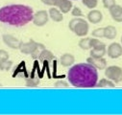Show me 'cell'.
<instances>
[{"label":"cell","instance_id":"6da1fadb","mask_svg":"<svg viewBox=\"0 0 122 115\" xmlns=\"http://www.w3.org/2000/svg\"><path fill=\"white\" fill-rule=\"evenodd\" d=\"M69 83L79 88H92L98 81L97 69L88 62L77 63L70 67L67 73Z\"/></svg>","mask_w":122,"mask_h":115},{"label":"cell","instance_id":"7a4b0ae2","mask_svg":"<svg viewBox=\"0 0 122 115\" xmlns=\"http://www.w3.org/2000/svg\"><path fill=\"white\" fill-rule=\"evenodd\" d=\"M33 9L22 4L8 5L0 8V22L15 27H22L33 20Z\"/></svg>","mask_w":122,"mask_h":115},{"label":"cell","instance_id":"3957f363","mask_svg":"<svg viewBox=\"0 0 122 115\" xmlns=\"http://www.w3.org/2000/svg\"><path fill=\"white\" fill-rule=\"evenodd\" d=\"M68 28L78 37H85L88 33V23L82 17H74L68 23Z\"/></svg>","mask_w":122,"mask_h":115},{"label":"cell","instance_id":"277c9868","mask_svg":"<svg viewBox=\"0 0 122 115\" xmlns=\"http://www.w3.org/2000/svg\"><path fill=\"white\" fill-rule=\"evenodd\" d=\"M43 49H45V46L42 43H39L34 39H30L28 42L22 44L20 52L25 55H31L34 60H38L41 52Z\"/></svg>","mask_w":122,"mask_h":115},{"label":"cell","instance_id":"5b68a950","mask_svg":"<svg viewBox=\"0 0 122 115\" xmlns=\"http://www.w3.org/2000/svg\"><path fill=\"white\" fill-rule=\"evenodd\" d=\"M105 77L112 81L114 83L122 81V67L117 65H111L105 68Z\"/></svg>","mask_w":122,"mask_h":115},{"label":"cell","instance_id":"8992f818","mask_svg":"<svg viewBox=\"0 0 122 115\" xmlns=\"http://www.w3.org/2000/svg\"><path fill=\"white\" fill-rule=\"evenodd\" d=\"M2 38H3L4 43L8 47H10L12 49H15V50H20V48L23 44L22 40L18 39L17 38L14 37L12 35H3Z\"/></svg>","mask_w":122,"mask_h":115},{"label":"cell","instance_id":"52a82bcc","mask_svg":"<svg viewBox=\"0 0 122 115\" xmlns=\"http://www.w3.org/2000/svg\"><path fill=\"white\" fill-rule=\"evenodd\" d=\"M48 19H49V14L46 11L41 10V11H38L34 14V17H33L32 21L36 26L42 27L48 22Z\"/></svg>","mask_w":122,"mask_h":115},{"label":"cell","instance_id":"ba28073f","mask_svg":"<svg viewBox=\"0 0 122 115\" xmlns=\"http://www.w3.org/2000/svg\"><path fill=\"white\" fill-rule=\"evenodd\" d=\"M107 55L111 59H118L122 56V45L118 42L111 43L107 48Z\"/></svg>","mask_w":122,"mask_h":115},{"label":"cell","instance_id":"9c48e42d","mask_svg":"<svg viewBox=\"0 0 122 115\" xmlns=\"http://www.w3.org/2000/svg\"><path fill=\"white\" fill-rule=\"evenodd\" d=\"M86 62L90 63L91 65H93L96 69L103 70L107 67V61L104 58H92L89 57L86 59Z\"/></svg>","mask_w":122,"mask_h":115},{"label":"cell","instance_id":"30bf717a","mask_svg":"<svg viewBox=\"0 0 122 115\" xmlns=\"http://www.w3.org/2000/svg\"><path fill=\"white\" fill-rule=\"evenodd\" d=\"M107 54V47L106 45L101 42L99 45L90 49V57L92 58H104V56Z\"/></svg>","mask_w":122,"mask_h":115},{"label":"cell","instance_id":"8fae6325","mask_svg":"<svg viewBox=\"0 0 122 115\" xmlns=\"http://www.w3.org/2000/svg\"><path fill=\"white\" fill-rule=\"evenodd\" d=\"M110 15L115 22H122V6L120 5H114L112 8L109 9Z\"/></svg>","mask_w":122,"mask_h":115},{"label":"cell","instance_id":"7c38bea8","mask_svg":"<svg viewBox=\"0 0 122 115\" xmlns=\"http://www.w3.org/2000/svg\"><path fill=\"white\" fill-rule=\"evenodd\" d=\"M88 22H90L91 24H98L102 21L103 19V14L100 11L98 10H91L86 16Z\"/></svg>","mask_w":122,"mask_h":115},{"label":"cell","instance_id":"4fadbf2b","mask_svg":"<svg viewBox=\"0 0 122 115\" xmlns=\"http://www.w3.org/2000/svg\"><path fill=\"white\" fill-rule=\"evenodd\" d=\"M74 62H75V58L70 53H66V54L62 55V57H61V59H60V63L64 67L72 66Z\"/></svg>","mask_w":122,"mask_h":115},{"label":"cell","instance_id":"5bb4252c","mask_svg":"<svg viewBox=\"0 0 122 115\" xmlns=\"http://www.w3.org/2000/svg\"><path fill=\"white\" fill-rule=\"evenodd\" d=\"M48 14H49V17L55 22H61L64 19L63 13L59 9H57V7H52L51 9H49Z\"/></svg>","mask_w":122,"mask_h":115},{"label":"cell","instance_id":"9a60e30c","mask_svg":"<svg viewBox=\"0 0 122 115\" xmlns=\"http://www.w3.org/2000/svg\"><path fill=\"white\" fill-rule=\"evenodd\" d=\"M117 36L116 28L112 25H108L104 27V38L107 39H114Z\"/></svg>","mask_w":122,"mask_h":115},{"label":"cell","instance_id":"2e32d148","mask_svg":"<svg viewBox=\"0 0 122 115\" xmlns=\"http://www.w3.org/2000/svg\"><path fill=\"white\" fill-rule=\"evenodd\" d=\"M38 60L41 62H52L53 60H55V56L51 51H49L47 49H43L41 52Z\"/></svg>","mask_w":122,"mask_h":115},{"label":"cell","instance_id":"e0dca14e","mask_svg":"<svg viewBox=\"0 0 122 115\" xmlns=\"http://www.w3.org/2000/svg\"><path fill=\"white\" fill-rule=\"evenodd\" d=\"M96 87H99V88H113V87H115V84L112 81L109 80L108 78H104V79H101L100 81H97Z\"/></svg>","mask_w":122,"mask_h":115},{"label":"cell","instance_id":"ac0fdd59","mask_svg":"<svg viewBox=\"0 0 122 115\" xmlns=\"http://www.w3.org/2000/svg\"><path fill=\"white\" fill-rule=\"evenodd\" d=\"M72 8H73V5H72L71 0H62V2H61V4L58 7V9L63 14L69 13L72 10Z\"/></svg>","mask_w":122,"mask_h":115},{"label":"cell","instance_id":"d6986e66","mask_svg":"<svg viewBox=\"0 0 122 115\" xmlns=\"http://www.w3.org/2000/svg\"><path fill=\"white\" fill-rule=\"evenodd\" d=\"M78 45L83 50H89V49H91V47H90V38H84L80 39L79 42H78Z\"/></svg>","mask_w":122,"mask_h":115},{"label":"cell","instance_id":"ffe728a7","mask_svg":"<svg viewBox=\"0 0 122 115\" xmlns=\"http://www.w3.org/2000/svg\"><path fill=\"white\" fill-rule=\"evenodd\" d=\"M13 66V62L9 59L0 61V70L1 71H9Z\"/></svg>","mask_w":122,"mask_h":115},{"label":"cell","instance_id":"44dd1931","mask_svg":"<svg viewBox=\"0 0 122 115\" xmlns=\"http://www.w3.org/2000/svg\"><path fill=\"white\" fill-rule=\"evenodd\" d=\"M82 3L84 6H86L87 9L93 10L98 5V0H82Z\"/></svg>","mask_w":122,"mask_h":115},{"label":"cell","instance_id":"7402d4cb","mask_svg":"<svg viewBox=\"0 0 122 115\" xmlns=\"http://www.w3.org/2000/svg\"><path fill=\"white\" fill-rule=\"evenodd\" d=\"M40 83V80L38 78H29L26 80V86L29 87H36Z\"/></svg>","mask_w":122,"mask_h":115},{"label":"cell","instance_id":"603a6c76","mask_svg":"<svg viewBox=\"0 0 122 115\" xmlns=\"http://www.w3.org/2000/svg\"><path fill=\"white\" fill-rule=\"evenodd\" d=\"M41 1L47 6H52V7H59V5L62 2V0H41Z\"/></svg>","mask_w":122,"mask_h":115},{"label":"cell","instance_id":"cb8c5ba5","mask_svg":"<svg viewBox=\"0 0 122 115\" xmlns=\"http://www.w3.org/2000/svg\"><path fill=\"white\" fill-rule=\"evenodd\" d=\"M93 38H104V28H97L91 32Z\"/></svg>","mask_w":122,"mask_h":115},{"label":"cell","instance_id":"d4e9b609","mask_svg":"<svg viewBox=\"0 0 122 115\" xmlns=\"http://www.w3.org/2000/svg\"><path fill=\"white\" fill-rule=\"evenodd\" d=\"M71 14L75 17H82L84 14H83V12L81 11V9L79 7H73L72 10H71Z\"/></svg>","mask_w":122,"mask_h":115},{"label":"cell","instance_id":"484cf974","mask_svg":"<svg viewBox=\"0 0 122 115\" xmlns=\"http://www.w3.org/2000/svg\"><path fill=\"white\" fill-rule=\"evenodd\" d=\"M102 2H103V6H104V8H106V9H108V10L116 4L115 0H103Z\"/></svg>","mask_w":122,"mask_h":115},{"label":"cell","instance_id":"4316f807","mask_svg":"<svg viewBox=\"0 0 122 115\" xmlns=\"http://www.w3.org/2000/svg\"><path fill=\"white\" fill-rule=\"evenodd\" d=\"M54 86L55 87H68V82H66V81H63V80H60V81H57L55 83H54Z\"/></svg>","mask_w":122,"mask_h":115},{"label":"cell","instance_id":"83f0119b","mask_svg":"<svg viewBox=\"0 0 122 115\" xmlns=\"http://www.w3.org/2000/svg\"><path fill=\"white\" fill-rule=\"evenodd\" d=\"M9 59V53L5 50H2V49H0V61H2V60H7Z\"/></svg>","mask_w":122,"mask_h":115},{"label":"cell","instance_id":"f1b7e54d","mask_svg":"<svg viewBox=\"0 0 122 115\" xmlns=\"http://www.w3.org/2000/svg\"><path fill=\"white\" fill-rule=\"evenodd\" d=\"M102 41H100L99 39H97V38H90V47L93 48L97 45H99Z\"/></svg>","mask_w":122,"mask_h":115},{"label":"cell","instance_id":"f546056e","mask_svg":"<svg viewBox=\"0 0 122 115\" xmlns=\"http://www.w3.org/2000/svg\"><path fill=\"white\" fill-rule=\"evenodd\" d=\"M121 44H122V36H121Z\"/></svg>","mask_w":122,"mask_h":115},{"label":"cell","instance_id":"4dcf8cb0","mask_svg":"<svg viewBox=\"0 0 122 115\" xmlns=\"http://www.w3.org/2000/svg\"><path fill=\"white\" fill-rule=\"evenodd\" d=\"M71 1H76V0H71Z\"/></svg>","mask_w":122,"mask_h":115}]
</instances>
